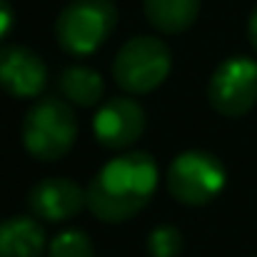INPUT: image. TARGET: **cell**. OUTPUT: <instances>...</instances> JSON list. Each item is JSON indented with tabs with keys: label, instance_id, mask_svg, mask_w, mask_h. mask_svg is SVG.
I'll return each instance as SVG.
<instances>
[{
	"label": "cell",
	"instance_id": "obj_1",
	"mask_svg": "<svg viewBox=\"0 0 257 257\" xmlns=\"http://www.w3.org/2000/svg\"><path fill=\"white\" fill-rule=\"evenodd\" d=\"M158 187V165L148 153H127L110 160L87 185V210L105 222L138 215Z\"/></svg>",
	"mask_w": 257,
	"mask_h": 257
},
{
	"label": "cell",
	"instance_id": "obj_2",
	"mask_svg": "<svg viewBox=\"0 0 257 257\" xmlns=\"http://www.w3.org/2000/svg\"><path fill=\"white\" fill-rule=\"evenodd\" d=\"M78 138V117L60 97L38 100L23 120V145L40 163H55L70 153Z\"/></svg>",
	"mask_w": 257,
	"mask_h": 257
},
{
	"label": "cell",
	"instance_id": "obj_3",
	"mask_svg": "<svg viewBox=\"0 0 257 257\" xmlns=\"http://www.w3.org/2000/svg\"><path fill=\"white\" fill-rule=\"evenodd\" d=\"M115 23L117 8L112 0H70L55 23V35L65 53L83 58L110 38Z\"/></svg>",
	"mask_w": 257,
	"mask_h": 257
},
{
	"label": "cell",
	"instance_id": "obj_4",
	"mask_svg": "<svg viewBox=\"0 0 257 257\" xmlns=\"http://www.w3.org/2000/svg\"><path fill=\"white\" fill-rule=\"evenodd\" d=\"M170 73V50L160 38H130L115 55L112 75L125 92L140 95L160 85Z\"/></svg>",
	"mask_w": 257,
	"mask_h": 257
},
{
	"label": "cell",
	"instance_id": "obj_5",
	"mask_svg": "<svg viewBox=\"0 0 257 257\" xmlns=\"http://www.w3.org/2000/svg\"><path fill=\"white\" fill-rule=\"evenodd\" d=\"M225 185V165L205 150H187L172 160L168 190L182 205H205Z\"/></svg>",
	"mask_w": 257,
	"mask_h": 257
},
{
	"label": "cell",
	"instance_id": "obj_6",
	"mask_svg": "<svg viewBox=\"0 0 257 257\" xmlns=\"http://www.w3.org/2000/svg\"><path fill=\"white\" fill-rule=\"evenodd\" d=\"M210 102L220 115L242 117L257 102V63L250 58L225 60L210 78Z\"/></svg>",
	"mask_w": 257,
	"mask_h": 257
},
{
	"label": "cell",
	"instance_id": "obj_7",
	"mask_svg": "<svg viewBox=\"0 0 257 257\" xmlns=\"http://www.w3.org/2000/svg\"><path fill=\"white\" fill-rule=\"evenodd\" d=\"M92 130L107 150H125L145 133V110L133 97H112L97 110Z\"/></svg>",
	"mask_w": 257,
	"mask_h": 257
},
{
	"label": "cell",
	"instance_id": "obj_8",
	"mask_svg": "<svg viewBox=\"0 0 257 257\" xmlns=\"http://www.w3.org/2000/svg\"><path fill=\"white\" fill-rule=\"evenodd\" d=\"M48 83V68L40 55L25 45L0 48V87L13 97H35Z\"/></svg>",
	"mask_w": 257,
	"mask_h": 257
},
{
	"label": "cell",
	"instance_id": "obj_9",
	"mask_svg": "<svg viewBox=\"0 0 257 257\" xmlns=\"http://www.w3.org/2000/svg\"><path fill=\"white\" fill-rule=\"evenodd\" d=\"M28 205L33 215H38L40 220L63 222V220H73L85 207L87 195L78 182L68 177H45L30 190Z\"/></svg>",
	"mask_w": 257,
	"mask_h": 257
},
{
	"label": "cell",
	"instance_id": "obj_10",
	"mask_svg": "<svg viewBox=\"0 0 257 257\" xmlns=\"http://www.w3.org/2000/svg\"><path fill=\"white\" fill-rule=\"evenodd\" d=\"M45 232L33 217L18 215L0 222V257H43Z\"/></svg>",
	"mask_w": 257,
	"mask_h": 257
},
{
	"label": "cell",
	"instance_id": "obj_11",
	"mask_svg": "<svg viewBox=\"0 0 257 257\" xmlns=\"http://www.w3.org/2000/svg\"><path fill=\"white\" fill-rule=\"evenodd\" d=\"M200 13V0H145V15L160 33L187 30Z\"/></svg>",
	"mask_w": 257,
	"mask_h": 257
},
{
	"label": "cell",
	"instance_id": "obj_12",
	"mask_svg": "<svg viewBox=\"0 0 257 257\" xmlns=\"http://www.w3.org/2000/svg\"><path fill=\"white\" fill-rule=\"evenodd\" d=\"M60 90H63L65 100L90 107V105L100 102V97L105 92V83L97 70L85 68V65H70L60 73Z\"/></svg>",
	"mask_w": 257,
	"mask_h": 257
},
{
	"label": "cell",
	"instance_id": "obj_13",
	"mask_svg": "<svg viewBox=\"0 0 257 257\" xmlns=\"http://www.w3.org/2000/svg\"><path fill=\"white\" fill-rule=\"evenodd\" d=\"M48 257H92V242L80 230H65L50 242Z\"/></svg>",
	"mask_w": 257,
	"mask_h": 257
},
{
	"label": "cell",
	"instance_id": "obj_14",
	"mask_svg": "<svg viewBox=\"0 0 257 257\" xmlns=\"http://www.w3.org/2000/svg\"><path fill=\"white\" fill-rule=\"evenodd\" d=\"M150 257H180L182 252V235L172 225H160L148 237Z\"/></svg>",
	"mask_w": 257,
	"mask_h": 257
},
{
	"label": "cell",
	"instance_id": "obj_15",
	"mask_svg": "<svg viewBox=\"0 0 257 257\" xmlns=\"http://www.w3.org/2000/svg\"><path fill=\"white\" fill-rule=\"evenodd\" d=\"M10 28H13V8L8 5V0H0V40Z\"/></svg>",
	"mask_w": 257,
	"mask_h": 257
},
{
	"label": "cell",
	"instance_id": "obj_16",
	"mask_svg": "<svg viewBox=\"0 0 257 257\" xmlns=\"http://www.w3.org/2000/svg\"><path fill=\"white\" fill-rule=\"evenodd\" d=\"M247 33H250V43L255 45V50H257V8L252 10V15H250V25H247Z\"/></svg>",
	"mask_w": 257,
	"mask_h": 257
}]
</instances>
